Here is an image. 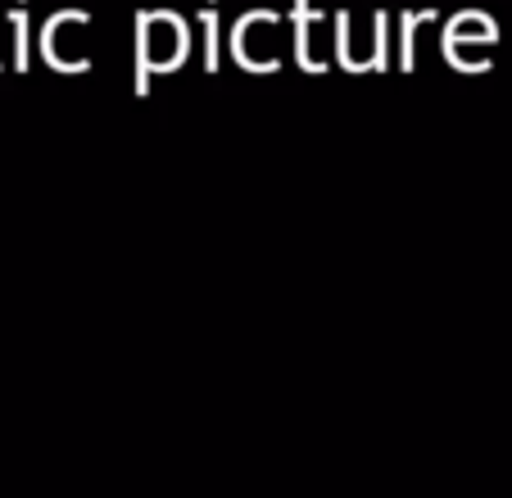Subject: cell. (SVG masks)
I'll list each match as a JSON object with an SVG mask.
<instances>
[{
    "mask_svg": "<svg viewBox=\"0 0 512 498\" xmlns=\"http://www.w3.org/2000/svg\"><path fill=\"white\" fill-rule=\"evenodd\" d=\"M204 64L209 68H218V19L213 14H204Z\"/></svg>",
    "mask_w": 512,
    "mask_h": 498,
    "instance_id": "7a4b0ae2",
    "label": "cell"
},
{
    "mask_svg": "<svg viewBox=\"0 0 512 498\" xmlns=\"http://www.w3.org/2000/svg\"><path fill=\"white\" fill-rule=\"evenodd\" d=\"M14 68H28V19L14 14Z\"/></svg>",
    "mask_w": 512,
    "mask_h": 498,
    "instance_id": "6da1fadb",
    "label": "cell"
}]
</instances>
